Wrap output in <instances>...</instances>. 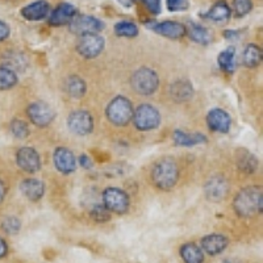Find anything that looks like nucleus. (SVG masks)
<instances>
[{"label":"nucleus","instance_id":"nucleus-26","mask_svg":"<svg viewBox=\"0 0 263 263\" xmlns=\"http://www.w3.org/2000/svg\"><path fill=\"white\" fill-rule=\"evenodd\" d=\"M237 164L242 173L253 174L258 167V159L248 150H241L237 154Z\"/></svg>","mask_w":263,"mask_h":263},{"label":"nucleus","instance_id":"nucleus-39","mask_svg":"<svg viewBox=\"0 0 263 263\" xmlns=\"http://www.w3.org/2000/svg\"><path fill=\"white\" fill-rule=\"evenodd\" d=\"M7 254H8V243L3 237H0V259L6 258Z\"/></svg>","mask_w":263,"mask_h":263},{"label":"nucleus","instance_id":"nucleus-8","mask_svg":"<svg viewBox=\"0 0 263 263\" xmlns=\"http://www.w3.org/2000/svg\"><path fill=\"white\" fill-rule=\"evenodd\" d=\"M27 115L30 121L40 128L50 125L55 119V111L53 109V107L42 100L32 103L27 108Z\"/></svg>","mask_w":263,"mask_h":263},{"label":"nucleus","instance_id":"nucleus-34","mask_svg":"<svg viewBox=\"0 0 263 263\" xmlns=\"http://www.w3.org/2000/svg\"><path fill=\"white\" fill-rule=\"evenodd\" d=\"M234 15L237 17H243L253 9V2L251 0H233Z\"/></svg>","mask_w":263,"mask_h":263},{"label":"nucleus","instance_id":"nucleus-40","mask_svg":"<svg viewBox=\"0 0 263 263\" xmlns=\"http://www.w3.org/2000/svg\"><path fill=\"white\" fill-rule=\"evenodd\" d=\"M239 33L238 30H225L224 32V36L225 39H229V40H236V39H239Z\"/></svg>","mask_w":263,"mask_h":263},{"label":"nucleus","instance_id":"nucleus-14","mask_svg":"<svg viewBox=\"0 0 263 263\" xmlns=\"http://www.w3.org/2000/svg\"><path fill=\"white\" fill-rule=\"evenodd\" d=\"M78 15V9L71 3H61L57 8L54 9L48 18V23L51 27H62L69 25L75 16Z\"/></svg>","mask_w":263,"mask_h":263},{"label":"nucleus","instance_id":"nucleus-30","mask_svg":"<svg viewBox=\"0 0 263 263\" xmlns=\"http://www.w3.org/2000/svg\"><path fill=\"white\" fill-rule=\"evenodd\" d=\"M115 34L119 37L133 39L138 36V27L132 21H119L115 24Z\"/></svg>","mask_w":263,"mask_h":263},{"label":"nucleus","instance_id":"nucleus-33","mask_svg":"<svg viewBox=\"0 0 263 263\" xmlns=\"http://www.w3.org/2000/svg\"><path fill=\"white\" fill-rule=\"evenodd\" d=\"M2 227H3V230L8 234H16L20 232L21 229V222L16 216H8L3 220L2 222Z\"/></svg>","mask_w":263,"mask_h":263},{"label":"nucleus","instance_id":"nucleus-22","mask_svg":"<svg viewBox=\"0 0 263 263\" xmlns=\"http://www.w3.org/2000/svg\"><path fill=\"white\" fill-rule=\"evenodd\" d=\"M232 15V9L225 0H218L212 6V8L204 15V18L213 23H227Z\"/></svg>","mask_w":263,"mask_h":263},{"label":"nucleus","instance_id":"nucleus-2","mask_svg":"<svg viewBox=\"0 0 263 263\" xmlns=\"http://www.w3.org/2000/svg\"><path fill=\"white\" fill-rule=\"evenodd\" d=\"M179 179V168L175 159L164 157L157 161L152 168V180L156 187L163 191L174 189Z\"/></svg>","mask_w":263,"mask_h":263},{"label":"nucleus","instance_id":"nucleus-6","mask_svg":"<svg viewBox=\"0 0 263 263\" xmlns=\"http://www.w3.org/2000/svg\"><path fill=\"white\" fill-rule=\"evenodd\" d=\"M103 204L108 211L116 215H124L128 212L130 200L129 195L124 190L117 189V187H108L103 191Z\"/></svg>","mask_w":263,"mask_h":263},{"label":"nucleus","instance_id":"nucleus-10","mask_svg":"<svg viewBox=\"0 0 263 263\" xmlns=\"http://www.w3.org/2000/svg\"><path fill=\"white\" fill-rule=\"evenodd\" d=\"M70 30L74 34H90V33H99L100 30L104 29V23L99 20L95 16L90 15H79L75 16L74 20L69 24Z\"/></svg>","mask_w":263,"mask_h":263},{"label":"nucleus","instance_id":"nucleus-27","mask_svg":"<svg viewBox=\"0 0 263 263\" xmlns=\"http://www.w3.org/2000/svg\"><path fill=\"white\" fill-rule=\"evenodd\" d=\"M234 62H236V49L233 46H229L221 53L218 54L217 63L222 71L233 72L234 71Z\"/></svg>","mask_w":263,"mask_h":263},{"label":"nucleus","instance_id":"nucleus-41","mask_svg":"<svg viewBox=\"0 0 263 263\" xmlns=\"http://www.w3.org/2000/svg\"><path fill=\"white\" fill-rule=\"evenodd\" d=\"M6 194H7V189H6V184H4V182L2 180V178H0V203L4 200V197H6Z\"/></svg>","mask_w":263,"mask_h":263},{"label":"nucleus","instance_id":"nucleus-37","mask_svg":"<svg viewBox=\"0 0 263 263\" xmlns=\"http://www.w3.org/2000/svg\"><path fill=\"white\" fill-rule=\"evenodd\" d=\"M9 33H11V29H9L8 24L0 20V42L8 39Z\"/></svg>","mask_w":263,"mask_h":263},{"label":"nucleus","instance_id":"nucleus-11","mask_svg":"<svg viewBox=\"0 0 263 263\" xmlns=\"http://www.w3.org/2000/svg\"><path fill=\"white\" fill-rule=\"evenodd\" d=\"M16 163L25 173H37L41 168V158L36 149L24 146L16 153Z\"/></svg>","mask_w":263,"mask_h":263},{"label":"nucleus","instance_id":"nucleus-13","mask_svg":"<svg viewBox=\"0 0 263 263\" xmlns=\"http://www.w3.org/2000/svg\"><path fill=\"white\" fill-rule=\"evenodd\" d=\"M200 243V248L204 251V254L216 257V255H220L227 250L228 245H229V239H228L227 236L221 233H212L203 237Z\"/></svg>","mask_w":263,"mask_h":263},{"label":"nucleus","instance_id":"nucleus-20","mask_svg":"<svg viewBox=\"0 0 263 263\" xmlns=\"http://www.w3.org/2000/svg\"><path fill=\"white\" fill-rule=\"evenodd\" d=\"M173 138L177 146L184 147L196 146V145H201L206 142V137L203 133H189V132L180 130V129L174 130Z\"/></svg>","mask_w":263,"mask_h":263},{"label":"nucleus","instance_id":"nucleus-5","mask_svg":"<svg viewBox=\"0 0 263 263\" xmlns=\"http://www.w3.org/2000/svg\"><path fill=\"white\" fill-rule=\"evenodd\" d=\"M132 121L135 123V126L138 130H153V129L158 128L159 124H161V114L153 105L141 104L133 112V119H132Z\"/></svg>","mask_w":263,"mask_h":263},{"label":"nucleus","instance_id":"nucleus-17","mask_svg":"<svg viewBox=\"0 0 263 263\" xmlns=\"http://www.w3.org/2000/svg\"><path fill=\"white\" fill-rule=\"evenodd\" d=\"M206 124L212 132L228 133L232 126V119L221 108H213L206 115Z\"/></svg>","mask_w":263,"mask_h":263},{"label":"nucleus","instance_id":"nucleus-21","mask_svg":"<svg viewBox=\"0 0 263 263\" xmlns=\"http://www.w3.org/2000/svg\"><path fill=\"white\" fill-rule=\"evenodd\" d=\"M180 258L183 263H204L205 254L201 250L200 246H197L195 242H185L180 246L179 250Z\"/></svg>","mask_w":263,"mask_h":263},{"label":"nucleus","instance_id":"nucleus-32","mask_svg":"<svg viewBox=\"0 0 263 263\" xmlns=\"http://www.w3.org/2000/svg\"><path fill=\"white\" fill-rule=\"evenodd\" d=\"M11 133L13 135V137L18 138V140H23V138L28 137L29 135V128H28V124L23 120H13L12 123H11Z\"/></svg>","mask_w":263,"mask_h":263},{"label":"nucleus","instance_id":"nucleus-29","mask_svg":"<svg viewBox=\"0 0 263 263\" xmlns=\"http://www.w3.org/2000/svg\"><path fill=\"white\" fill-rule=\"evenodd\" d=\"M17 84V74L7 66H0V91L11 90Z\"/></svg>","mask_w":263,"mask_h":263},{"label":"nucleus","instance_id":"nucleus-9","mask_svg":"<svg viewBox=\"0 0 263 263\" xmlns=\"http://www.w3.org/2000/svg\"><path fill=\"white\" fill-rule=\"evenodd\" d=\"M67 126L77 136H87L93 130V117L84 109L74 111L67 117Z\"/></svg>","mask_w":263,"mask_h":263},{"label":"nucleus","instance_id":"nucleus-23","mask_svg":"<svg viewBox=\"0 0 263 263\" xmlns=\"http://www.w3.org/2000/svg\"><path fill=\"white\" fill-rule=\"evenodd\" d=\"M170 95L177 102H187L194 95V88H192L190 82L182 79V81H177L175 83L171 84Z\"/></svg>","mask_w":263,"mask_h":263},{"label":"nucleus","instance_id":"nucleus-7","mask_svg":"<svg viewBox=\"0 0 263 263\" xmlns=\"http://www.w3.org/2000/svg\"><path fill=\"white\" fill-rule=\"evenodd\" d=\"M104 39L99 33H90V34L81 36L77 50H78L79 55H82L86 60H93L102 54V51L104 50Z\"/></svg>","mask_w":263,"mask_h":263},{"label":"nucleus","instance_id":"nucleus-36","mask_svg":"<svg viewBox=\"0 0 263 263\" xmlns=\"http://www.w3.org/2000/svg\"><path fill=\"white\" fill-rule=\"evenodd\" d=\"M145 6L153 15H159L162 9V0H144Z\"/></svg>","mask_w":263,"mask_h":263},{"label":"nucleus","instance_id":"nucleus-28","mask_svg":"<svg viewBox=\"0 0 263 263\" xmlns=\"http://www.w3.org/2000/svg\"><path fill=\"white\" fill-rule=\"evenodd\" d=\"M189 32V36L192 41H195L196 44H200V45H208L212 40L211 36V32L206 28L201 27V25L197 24H191Z\"/></svg>","mask_w":263,"mask_h":263},{"label":"nucleus","instance_id":"nucleus-31","mask_svg":"<svg viewBox=\"0 0 263 263\" xmlns=\"http://www.w3.org/2000/svg\"><path fill=\"white\" fill-rule=\"evenodd\" d=\"M112 213L105 208L103 203H93L91 204L90 216L96 222H107L111 220Z\"/></svg>","mask_w":263,"mask_h":263},{"label":"nucleus","instance_id":"nucleus-35","mask_svg":"<svg viewBox=\"0 0 263 263\" xmlns=\"http://www.w3.org/2000/svg\"><path fill=\"white\" fill-rule=\"evenodd\" d=\"M166 6L171 12H180L189 8L190 2L189 0H166Z\"/></svg>","mask_w":263,"mask_h":263},{"label":"nucleus","instance_id":"nucleus-25","mask_svg":"<svg viewBox=\"0 0 263 263\" xmlns=\"http://www.w3.org/2000/svg\"><path fill=\"white\" fill-rule=\"evenodd\" d=\"M242 60L243 65L246 67H249V69H255L262 62V50L255 44H249L245 48V50H243Z\"/></svg>","mask_w":263,"mask_h":263},{"label":"nucleus","instance_id":"nucleus-12","mask_svg":"<svg viewBox=\"0 0 263 263\" xmlns=\"http://www.w3.org/2000/svg\"><path fill=\"white\" fill-rule=\"evenodd\" d=\"M53 161L55 168L65 175L74 173L78 166V161L75 158L74 153L67 147H57L54 152Z\"/></svg>","mask_w":263,"mask_h":263},{"label":"nucleus","instance_id":"nucleus-24","mask_svg":"<svg viewBox=\"0 0 263 263\" xmlns=\"http://www.w3.org/2000/svg\"><path fill=\"white\" fill-rule=\"evenodd\" d=\"M65 91L72 98H82L87 91L86 82L81 77L71 75L65 81Z\"/></svg>","mask_w":263,"mask_h":263},{"label":"nucleus","instance_id":"nucleus-1","mask_svg":"<svg viewBox=\"0 0 263 263\" xmlns=\"http://www.w3.org/2000/svg\"><path fill=\"white\" fill-rule=\"evenodd\" d=\"M234 211L239 217H254L260 215L263 208L262 190L257 185H249L237 194L233 201Z\"/></svg>","mask_w":263,"mask_h":263},{"label":"nucleus","instance_id":"nucleus-16","mask_svg":"<svg viewBox=\"0 0 263 263\" xmlns=\"http://www.w3.org/2000/svg\"><path fill=\"white\" fill-rule=\"evenodd\" d=\"M228 191H229V184L227 180L222 177L217 175V177H212L204 185V194L205 197L210 201L213 203H218L221 201L225 196H227Z\"/></svg>","mask_w":263,"mask_h":263},{"label":"nucleus","instance_id":"nucleus-15","mask_svg":"<svg viewBox=\"0 0 263 263\" xmlns=\"http://www.w3.org/2000/svg\"><path fill=\"white\" fill-rule=\"evenodd\" d=\"M147 28H152L156 33L170 40H179L184 37V34L187 33L185 25H183L182 23H178V21L171 20L162 21V23H152Z\"/></svg>","mask_w":263,"mask_h":263},{"label":"nucleus","instance_id":"nucleus-4","mask_svg":"<svg viewBox=\"0 0 263 263\" xmlns=\"http://www.w3.org/2000/svg\"><path fill=\"white\" fill-rule=\"evenodd\" d=\"M133 105L125 96H116L107 107V117L114 125L125 126L133 119Z\"/></svg>","mask_w":263,"mask_h":263},{"label":"nucleus","instance_id":"nucleus-38","mask_svg":"<svg viewBox=\"0 0 263 263\" xmlns=\"http://www.w3.org/2000/svg\"><path fill=\"white\" fill-rule=\"evenodd\" d=\"M78 162L83 168H91V167H92V161H91V158L87 156V154H82V156L79 157Z\"/></svg>","mask_w":263,"mask_h":263},{"label":"nucleus","instance_id":"nucleus-19","mask_svg":"<svg viewBox=\"0 0 263 263\" xmlns=\"http://www.w3.org/2000/svg\"><path fill=\"white\" fill-rule=\"evenodd\" d=\"M20 191L27 199L37 201L45 194V184L36 178H28V179H24L21 182Z\"/></svg>","mask_w":263,"mask_h":263},{"label":"nucleus","instance_id":"nucleus-18","mask_svg":"<svg viewBox=\"0 0 263 263\" xmlns=\"http://www.w3.org/2000/svg\"><path fill=\"white\" fill-rule=\"evenodd\" d=\"M49 9H50V4L48 3V0H36L21 9V16L25 20L40 21L49 16Z\"/></svg>","mask_w":263,"mask_h":263},{"label":"nucleus","instance_id":"nucleus-3","mask_svg":"<svg viewBox=\"0 0 263 263\" xmlns=\"http://www.w3.org/2000/svg\"><path fill=\"white\" fill-rule=\"evenodd\" d=\"M130 86L138 95L150 96L158 90L159 78L154 70L149 67H141L132 75Z\"/></svg>","mask_w":263,"mask_h":263}]
</instances>
